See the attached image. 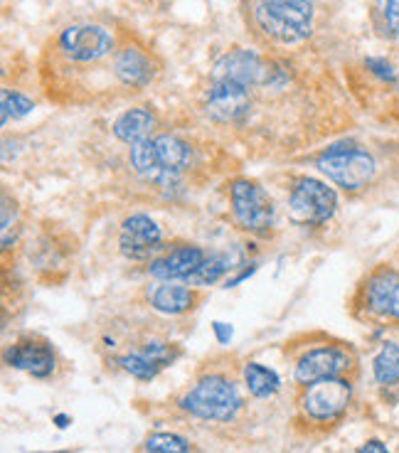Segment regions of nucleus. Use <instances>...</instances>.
Returning <instances> with one entry per match:
<instances>
[{
	"label": "nucleus",
	"mask_w": 399,
	"mask_h": 453,
	"mask_svg": "<svg viewBox=\"0 0 399 453\" xmlns=\"http://www.w3.org/2000/svg\"><path fill=\"white\" fill-rule=\"evenodd\" d=\"M254 15L264 33L284 45L306 40L313 27L311 0H259Z\"/></svg>",
	"instance_id": "f257e3e1"
},
{
	"label": "nucleus",
	"mask_w": 399,
	"mask_h": 453,
	"mask_svg": "<svg viewBox=\"0 0 399 453\" xmlns=\"http://www.w3.org/2000/svg\"><path fill=\"white\" fill-rule=\"evenodd\" d=\"M180 407L197 419L229 421L242 407L237 387L222 374H207L180 399Z\"/></svg>",
	"instance_id": "f03ea898"
},
{
	"label": "nucleus",
	"mask_w": 399,
	"mask_h": 453,
	"mask_svg": "<svg viewBox=\"0 0 399 453\" xmlns=\"http://www.w3.org/2000/svg\"><path fill=\"white\" fill-rule=\"evenodd\" d=\"M318 170L342 190H360L375 178V158L357 146H333L318 158Z\"/></svg>",
	"instance_id": "7ed1b4c3"
},
{
	"label": "nucleus",
	"mask_w": 399,
	"mask_h": 453,
	"mask_svg": "<svg viewBox=\"0 0 399 453\" xmlns=\"http://www.w3.org/2000/svg\"><path fill=\"white\" fill-rule=\"evenodd\" d=\"M234 222L251 234H266L274 226V204L257 182L240 178L229 185Z\"/></svg>",
	"instance_id": "20e7f679"
},
{
	"label": "nucleus",
	"mask_w": 399,
	"mask_h": 453,
	"mask_svg": "<svg viewBox=\"0 0 399 453\" xmlns=\"http://www.w3.org/2000/svg\"><path fill=\"white\" fill-rule=\"evenodd\" d=\"M350 399H353L350 382L342 377H328V380H318L313 385L303 387L298 404H301V411L306 414V419L331 424L345 414Z\"/></svg>",
	"instance_id": "39448f33"
},
{
	"label": "nucleus",
	"mask_w": 399,
	"mask_h": 453,
	"mask_svg": "<svg viewBox=\"0 0 399 453\" xmlns=\"http://www.w3.org/2000/svg\"><path fill=\"white\" fill-rule=\"evenodd\" d=\"M338 197L326 182L313 180V178H301L296 188L288 197V210L291 217L301 225H323L328 222L335 212Z\"/></svg>",
	"instance_id": "423d86ee"
},
{
	"label": "nucleus",
	"mask_w": 399,
	"mask_h": 453,
	"mask_svg": "<svg viewBox=\"0 0 399 453\" xmlns=\"http://www.w3.org/2000/svg\"><path fill=\"white\" fill-rule=\"evenodd\" d=\"M59 52L74 62H99L114 52V37L99 25H72L58 40Z\"/></svg>",
	"instance_id": "0eeeda50"
},
{
	"label": "nucleus",
	"mask_w": 399,
	"mask_h": 453,
	"mask_svg": "<svg viewBox=\"0 0 399 453\" xmlns=\"http://www.w3.org/2000/svg\"><path fill=\"white\" fill-rule=\"evenodd\" d=\"M345 370H350V355L335 348V345H323L316 350H308L306 355H301V360L296 363L294 377L301 387L313 385L318 380H328V377H341Z\"/></svg>",
	"instance_id": "6e6552de"
},
{
	"label": "nucleus",
	"mask_w": 399,
	"mask_h": 453,
	"mask_svg": "<svg viewBox=\"0 0 399 453\" xmlns=\"http://www.w3.org/2000/svg\"><path fill=\"white\" fill-rule=\"evenodd\" d=\"M269 80V67L262 57L249 50H234L217 59L212 81H237L242 87H257Z\"/></svg>",
	"instance_id": "1a4fd4ad"
},
{
	"label": "nucleus",
	"mask_w": 399,
	"mask_h": 453,
	"mask_svg": "<svg viewBox=\"0 0 399 453\" xmlns=\"http://www.w3.org/2000/svg\"><path fill=\"white\" fill-rule=\"evenodd\" d=\"M160 226L146 215H134L121 225V237H119V247L121 254L134 261L149 259L153 251L160 250Z\"/></svg>",
	"instance_id": "9d476101"
},
{
	"label": "nucleus",
	"mask_w": 399,
	"mask_h": 453,
	"mask_svg": "<svg viewBox=\"0 0 399 453\" xmlns=\"http://www.w3.org/2000/svg\"><path fill=\"white\" fill-rule=\"evenodd\" d=\"M249 111V87H242L237 81H212L207 94V113L219 121L229 124L237 121Z\"/></svg>",
	"instance_id": "9b49d317"
},
{
	"label": "nucleus",
	"mask_w": 399,
	"mask_h": 453,
	"mask_svg": "<svg viewBox=\"0 0 399 453\" xmlns=\"http://www.w3.org/2000/svg\"><path fill=\"white\" fill-rule=\"evenodd\" d=\"M5 363L23 370V372L33 374L37 380H45L55 372V352L47 345L45 340H20L5 350Z\"/></svg>",
	"instance_id": "f8f14e48"
},
{
	"label": "nucleus",
	"mask_w": 399,
	"mask_h": 453,
	"mask_svg": "<svg viewBox=\"0 0 399 453\" xmlns=\"http://www.w3.org/2000/svg\"><path fill=\"white\" fill-rule=\"evenodd\" d=\"M207 259V254L200 247L195 244H183V247H175L171 254H165L163 259L150 261L149 272L156 276V279H163V281H173V279H188L190 273H195L203 261Z\"/></svg>",
	"instance_id": "ddd939ff"
},
{
	"label": "nucleus",
	"mask_w": 399,
	"mask_h": 453,
	"mask_svg": "<svg viewBox=\"0 0 399 453\" xmlns=\"http://www.w3.org/2000/svg\"><path fill=\"white\" fill-rule=\"evenodd\" d=\"M156 62L149 52L138 47H121L114 55V74L124 81L126 87H146L156 77Z\"/></svg>",
	"instance_id": "4468645a"
},
{
	"label": "nucleus",
	"mask_w": 399,
	"mask_h": 453,
	"mask_svg": "<svg viewBox=\"0 0 399 453\" xmlns=\"http://www.w3.org/2000/svg\"><path fill=\"white\" fill-rule=\"evenodd\" d=\"M150 306L160 311V313H168V316H180L193 311L195 303L200 301V296L195 288L188 286H178V283H158L153 291L149 294Z\"/></svg>",
	"instance_id": "2eb2a0df"
},
{
	"label": "nucleus",
	"mask_w": 399,
	"mask_h": 453,
	"mask_svg": "<svg viewBox=\"0 0 399 453\" xmlns=\"http://www.w3.org/2000/svg\"><path fill=\"white\" fill-rule=\"evenodd\" d=\"M399 273L392 272V269H380V272H375L367 279L365 291H363V301H365V308L370 313L387 318L389 301H392Z\"/></svg>",
	"instance_id": "dca6fc26"
},
{
	"label": "nucleus",
	"mask_w": 399,
	"mask_h": 453,
	"mask_svg": "<svg viewBox=\"0 0 399 453\" xmlns=\"http://www.w3.org/2000/svg\"><path fill=\"white\" fill-rule=\"evenodd\" d=\"M156 128V113L149 109H128L114 121V136L124 143H141L149 141Z\"/></svg>",
	"instance_id": "f3484780"
},
{
	"label": "nucleus",
	"mask_w": 399,
	"mask_h": 453,
	"mask_svg": "<svg viewBox=\"0 0 399 453\" xmlns=\"http://www.w3.org/2000/svg\"><path fill=\"white\" fill-rule=\"evenodd\" d=\"M131 165L136 170L141 178L156 182L171 180L175 173H165L163 165H160L158 153H156V143L153 141H141V143H134L131 146Z\"/></svg>",
	"instance_id": "a211bd4d"
},
{
	"label": "nucleus",
	"mask_w": 399,
	"mask_h": 453,
	"mask_svg": "<svg viewBox=\"0 0 399 453\" xmlns=\"http://www.w3.org/2000/svg\"><path fill=\"white\" fill-rule=\"evenodd\" d=\"M153 143H156V153H158L160 165L165 173H180L190 165V146L183 138L163 134Z\"/></svg>",
	"instance_id": "6ab92c4d"
},
{
	"label": "nucleus",
	"mask_w": 399,
	"mask_h": 453,
	"mask_svg": "<svg viewBox=\"0 0 399 453\" xmlns=\"http://www.w3.org/2000/svg\"><path fill=\"white\" fill-rule=\"evenodd\" d=\"M244 385L249 389L251 396L257 399H266V396H274L281 387V380L274 370L264 367L259 363H247L244 365Z\"/></svg>",
	"instance_id": "aec40b11"
},
{
	"label": "nucleus",
	"mask_w": 399,
	"mask_h": 453,
	"mask_svg": "<svg viewBox=\"0 0 399 453\" xmlns=\"http://www.w3.org/2000/svg\"><path fill=\"white\" fill-rule=\"evenodd\" d=\"M372 372L380 385H397L399 382V345L395 342H385L382 350L377 352L375 363H372Z\"/></svg>",
	"instance_id": "412c9836"
},
{
	"label": "nucleus",
	"mask_w": 399,
	"mask_h": 453,
	"mask_svg": "<svg viewBox=\"0 0 399 453\" xmlns=\"http://www.w3.org/2000/svg\"><path fill=\"white\" fill-rule=\"evenodd\" d=\"M146 453H190V443L185 441L183 436L171 434V431H160V434H150L146 443H143Z\"/></svg>",
	"instance_id": "4be33fe9"
},
{
	"label": "nucleus",
	"mask_w": 399,
	"mask_h": 453,
	"mask_svg": "<svg viewBox=\"0 0 399 453\" xmlns=\"http://www.w3.org/2000/svg\"><path fill=\"white\" fill-rule=\"evenodd\" d=\"M225 269H227V259L225 257H207L203 261V266L195 273H190L185 279V283L188 286H210V283H215L225 273Z\"/></svg>",
	"instance_id": "5701e85b"
},
{
	"label": "nucleus",
	"mask_w": 399,
	"mask_h": 453,
	"mask_svg": "<svg viewBox=\"0 0 399 453\" xmlns=\"http://www.w3.org/2000/svg\"><path fill=\"white\" fill-rule=\"evenodd\" d=\"M0 104H3V124H8V119H23L27 113L33 111L35 106L33 102L23 96L20 91H11V89H3L0 94Z\"/></svg>",
	"instance_id": "b1692460"
},
{
	"label": "nucleus",
	"mask_w": 399,
	"mask_h": 453,
	"mask_svg": "<svg viewBox=\"0 0 399 453\" xmlns=\"http://www.w3.org/2000/svg\"><path fill=\"white\" fill-rule=\"evenodd\" d=\"M119 365L124 367L126 372L131 374V377H136V380H141V382H149V380H153L156 374L160 372L156 365H150L141 352H131V355H124L121 360H119Z\"/></svg>",
	"instance_id": "393cba45"
},
{
	"label": "nucleus",
	"mask_w": 399,
	"mask_h": 453,
	"mask_svg": "<svg viewBox=\"0 0 399 453\" xmlns=\"http://www.w3.org/2000/svg\"><path fill=\"white\" fill-rule=\"evenodd\" d=\"M150 365H156L158 370H163L165 365H171L178 357V348L171 342H149L143 345V350H138Z\"/></svg>",
	"instance_id": "a878e982"
},
{
	"label": "nucleus",
	"mask_w": 399,
	"mask_h": 453,
	"mask_svg": "<svg viewBox=\"0 0 399 453\" xmlns=\"http://www.w3.org/2000/svg\"><path fill=\"white\" fill-rule=\"evenodd\" d=\"M365 67L370 69L372 74H377L380 80L397 81V72H395V67H392L389 62H385V59H365Z\"/></svg>",
	"instance_id": "bb28decb"
},
{
	"label": "nucleus",
	"mask_w": 399,
	"mask_h": 453,
	"mask_svg": "<svg viewBox=\"0 0 399 453\" xmlns=\"http://www.w3.org/2000/svg\"><path fill=\"white\" fill-rule=\"evenodd\" d=\"M385 18H387L389 30L399 37V0H387V5H385Z\"/></svg>",
	"instance_id": "cd10ccee"
},
{
	"label": "nucleus",
	"mask_w": 399,
	"mask_h": 453,
	"mask_svg": "<svg viewBox=\"0 0 399 453\" xmlns=\"http://www.w3.org/2000/svg\"><path fill=\"white\" fill-rule=\"evenodd\" d=\"M387 318H392V320H399V281H397V286H395V294H392V301H389Z\"/></svg>",
	"instance_id": "c85d7f7f"
},
{
	"label": "nucleus",
	"mask_w": 399,
	"mask_h": 453,
	"mask_svg": "<svg viewBox=\"0 0 399 453\" xmlns=\"http://www.w3.org/2000/svg\"><path fill=\"white\" fill-rule=\"evenodd\" d=\"M212 328H215V335L219 342H229V338H232V328H229L227 323H215Z\"/></svg>",
	"instance_id": "c756f323"
},
{
	"label": "nucleus",
	"mask_w": 399,
	"mask_h": 453,
	"mask_svg": "<svg viewBox=\"0 0 399 453\" xmlns=\"http://www.w3.org/2000/svg\"><path fill=\"white\" fill-rule=\"evenodd\" d=\"M357 453H389L382 441H367Z\"/></svg>",
	"instance_id": "7c9ffc66"
},
{
	"label": "nucleus",
	"mask_w": 399,
	"mask_h": 453,
	"mask_svg": "<svg viewBox=\"0 0 399 453\" xmlns=\"http://www.w3.org/2000/svg\"><path fill=\"white\" fill-rule=\"evenodd\" d=\"M55 424H58L59 429H65V426H69V417H65V414H59V417H55Z\"/></svg>",
	"instance_id": "2f4dec72"
},
{
	"label": "nucleus",
	"mask_w": 399,
	"mask_h": 453,
	"mask_svg": "<svg viewBox=\"0 0 399 453\" xmlns=\"http://www.w3.org/2000/svg\"><path fill=\"white\" fill-rule=\"evenodd\" d=\"M55 453H72V451H55Z\"/></svg>",
	"instance_id": "473e14b6"
}]
</instances>
